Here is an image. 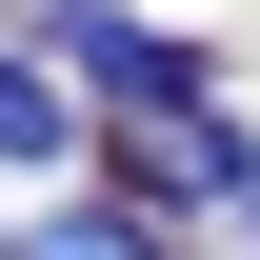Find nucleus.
Masks as SVG:
<instances>
[{"instance_id":"7ed1b4c3","label":"nucleus","mask_w":260,"mask_h":260,"mask_svg":"<svg viewBox=\"0 0 260 260\" xmlns=\"http://www.w3.org/2000/svg\"><path fill=\"white\" fill-rule=\"evenodd\" d=\"M0 160H80V80L60 60H0Z\"/></svg>"},{"instance_id":"f257e3e1","label":"nucleus","mask_w":260,"mask_h":260,"mask_svg":"<svg viewBox=\"0 0 260 260\" xmlns=\"http://www.w3.org/2000/svg\"><path fill=\"white\" fill-rule=\"evenodd\" d=\"M20 40H40V60H60V80L100 100V120H160V140L200 120V40H160L140 0H40Z\"/></svg>"},{"instance_id":"f03ea898","label":"nucleus","mask_w":260,"mask_h":260,"mask_svg":"<svg viewBox=\"0 0 260 260\" xmlns=\"http://www.w3.org/2000/svg\"><path fill=\"white\" fill-rule=\"evenodd\" d=\"M20 260H180V220H160V200H60Z\"/></svg>"}]
</instances>
